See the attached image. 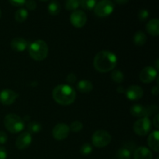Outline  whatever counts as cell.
I'll return each instance as SVG.
<instances>
[{"instance_id": "ba28073f", "label": "cell", "mask_w": 159, "mask_h": 159, "mask_svg": "<svg viewBox=\"0 0 159 159\" xmlns=\"http://www.w3.org/2000/svg\"><path fill=\"white\" fill-rule=\"evenodd\" d=\"M152 125V122L148 117L140 118L134 124L133 130L138 136H145L151 130Z\"/></svg>"}, {"instance_id": "1f68e13d", "label": "cell", "mask_w": 159, "mask_h": 159, "mask_svg": "<svg viewBox=\"0 0 159 159\" xmlns=\"http://www.w3.org/2000/svg\"><path fill=\"white\" fill-rule=\"evenodd\" d=\"M26 0H9L11 5L14 6H23L26 2Z\"/></svg>"}, {"instance_id": "484cf974", "label": "cell", "mask_w": 159, "mask_h": 159, "mask_svg": "<svg viewBox=\"0 0 159 159\" xmlns=\"http://www.w3.org/2000/svg\"><path fill=\"white\" fill-rule=\"evenodd\" d=\"M111 79L116 83H121L124 80V75L122 71L119 70H115L112 72Z\"/></svg>"}, {"instance_id": "7a4b0ae2", "label": "cell", "mask_w": 159, "mask_h": 159, "mask_svg": "<svg viewBox=\"0 0 159 159\" xmlns=\"http://www.w3.org/2000/svg\"><path fill=\"white\" fill-rule=\"evenodd\" d=\"M52 97L57 103L68 106L75 100V90L69 85H58L53 89Z\"/></svg>"}, {"instance_id": "52a82bcc", "label": "cell", "mask_w": 159, "mask_h": 159, "mask_svg": "<svg viewBox=\"0 0 159 159\" xmlns=\"http://www.w3.org/2000/svg\"><path fill=\"white\" fill-rule=\"evenodd\" d=\"M158 110V107L155 106L152 107H144L141 104H134L130 108V113L132 116L138 118L148 117L155 111Z\"/></svg>"}, {"instance_id": "5b68a950", "label": "cell", "mask_w": 159, "mask_h": 159, "mask_svg": "<svg viewBox=\"0 0 159 159\" xmlns=\"http://www.w3.org/2000/svg\"><path fill=\"white\" fill-rule=\"evenodd\" d=\"M112 137L110 134L104 130H98L95 132L92 137L93 144L96 148L107 147L111 142Z\"/></svg>"}, {"instance_id": "9c48e42d", "label": "cell", "mask_w": 159, "mask_h": 159, "mask_svg": "<svg viewBox=\"0 0 159 159\" xmlns=\"http://www.w3.org/2000/svg\"><path fill=\"white\" fill-rule=\"evenodd\" d=\"M87 21L86 14L82 10H75L70 16V22L75 28H82Z\"/></svg>"}, {"instance_id": "277c9868", "label": "cell", "mask_w": 159, "mask_h": 159, "mask_svg": "<svg viewBox=\"0 0 159 159\" xmlns=\"http://www.w3.org/2000/svg\"><path fill=\"white\" fill-rule=\"evenodd\" d=\"M3 123L6 130L12 134L20 133L24 128V123L22 118L14 113L6 115Z\"/></svg>"}, {"instance_id": "44dd1931", "label": "cell", "mask_w": 159, "mask_h": 159, "mask_svg": "<svg viewBox=\"0 0 159 159\" xmlns=\"http://www.w3.org/2000/svg\"><path fill=\"white\" fill-rule=\"evenodd\" d=\"M48 12L52 16H56L61 11V5L57 0H53L50 2L48 7Z\"/></svg>"}, {"instance_id": "7402d4cb", "label": "cell", "mask_w": 159, "mask_h": 159, "mask_svg": "<svg viewBox=\"0 0 159 159\" xmlns=\"http://www.w3.org/2000/svg\"><path fill=\"white\" fill-rule=\"evenodd\" d=\"M28 17V11L26 9H19L15 13V20L18 23H23Z\"/></svg>"}, {"instance_id": "8992f818", "label": "cell", "mask_w": 159, "mask_h": 159, "mask_svg": "<svg viewBox=\"0 0 159 159\" xmlns=\"http://www.w3.org/2000/svg\"><path fill=\"white\" fill-rule=\"evenodd\" d=\"M94 12L99 17H107L111 15L114 10V4L111 0H101L96 3Z\"/></svg>"}, {"instance_id": "d6986e66", "label": "cell", "mask_w": 159, "mask_h": 159, "mask_svg": "<svg viewBox=\"0 0 159 159\" xmlns=\"http://www.w3.org/2000/svg\"><path fill=\"white\" fill-rule=\"evenodd\" d=\"M77 89L81 93H89L93 89V85L90 81L82 79L77 84Z\"/></svg>"}, {"instance_id": "2e32d148", "label": "cell", "mask_w": 159, "mask_h": 159, "mask_svg": "<svg viewBox=\"0 0 159 159\" xmlns=\"http://www.w3.org/2000/svg\"><path fill=\"white\" fill-rule=\"evenodd\" d=\"M152 152L146 147H139L135 149L134 152V159H152Z\"/></svg>"}, {"instance_id": "ffe728a7", "label": "cell", "mask_w": 159, "mask_h": 159, "mask_svg": "<svg viewBox=\"0 0 159 159\" xmlns=\"http://www.w3.org/2000/svg\"><path fill=\"white\" fill-rule=\"evenodd\" d=\"M133 41L134 43L137 46H143L145 44L146 41H147V37L144 32L139 30L135 33L134 35Z\"/></svg>"}, {"instance_id": "74e56055", "label": "cell", "mask_w": 159, "mask_h": 159, "mask_svg": "<svg viewBox=\"0 0 159 159\" xmlns=\"http://www.w3.org/2000/svg\"><path fill=\"white\" fill-rule=\"evenodd\" d=\"M152 93L153 95H155V96H158V87L157 86H155V87H153V88H152Z\"/></svg>"}, {"instance_id": "e575fe53", "label": "cell", "mask_w": 159, "mask_h": 159, "mask_svg": "<svg viewBox=\"0 0 159 159\" xmlns=\"http://www.w3.org/2000/svg\"><path fill=\"white\" fill-rule=\"evenodd\" d=\"M7 158V152L4 148L0 147V159H6Z\"/></svg>"}, {"instance_id": "f35d334b", "label": "cell", "mask_w": 159, "mask_h": 159, "mask_svg": "<svg viewBox=\"0 0 159 159\" xmlns=\"http://www.w3.org/2000/svg\"><path fill=\"white\" fill-rule=\"evenodd\" d=\"M117 92L119 93H125V90H124V88H122V86H119L117 89H116Z\"/></svg>"}, {"instance_id": "f546056e", "label": "cell", "mask_w": 159, "mask_h": 159, "mask_svg": "<svg viewBox=\"0 0 159 159\" xmlns=\"http://www.w3.org/2000/svg\"><path fill=\"white\" fill-rule=\"evenodd\" d=\"M149 16V12L147 9H141L139 11V13H138V18L141 21L144 22L148 18Z\"/></svg>"}, {"instance_id": "60d3db41", "label": "cell", "mask_w": 159, "mask_h": 159, "mask_svg": "<svg viewBox=\"0 0 159 159\" xmlns=\"http://www.w3.org/2000/svg\"><path fill=\"white\" fill-rule=\"evenodd\" d=\"M40 1H43V2H44V1H48V0H40Z\"/></svg>"}, {"instance_id": "4dcf8cb0", "label": "cell", "mask_w": 159, "mask_h": 159, "mask_svg": "<svg viewBox=\"0 0 159 159\" xmlns=\"http://www.w3.org/2000/svg\"><path fill=\"white\" fill-rule=\"evenodd\" d=\"M25 6H26V9L30 11H33L37 8V2L34 0H27L25 2Z\"/></svg>"}, {"instance_id": "603a6c76", "label": "cell", "mask_w": 159, "mask_h": 159, "mask_svg": "<svg viewBox=\"0 0 159 159\" xmlns=\"http://www.w3.org/2000/svg\"><path fill=\"white\" fill-rule=\"evenodd\" d=\"M97 3V0H79V6L84 9L91 10L94 9Z\"/></svg>"}, {"instance_id": "9a60e30c", "label": "cell", "mask_w": 159, "mask_h": 159, "mask_svg": "<svg viewBox=\"0 0 159 159\" xmlns=\"http://www.w3.org/2000/svg\"><path fill=\"white\" fill-rule=\"evenodd\" d=\"M27 40H25L23 37H15L11 42V48L13 51L17 52L24 51L28 48Z\"/></svg>"}, {"instance_id": "836d02e7", "label": "cell", "mask_w": 159, "mask_h": 159, "mask_svg": "<svg viewBox=\"0 0 159 159\" xmlns=\"http://www.w3.org/2000/svg\"><path fill=\"white\" fill-rule=\"evenodd\" d=\"M8 136L4 131H0V144H4L7 142Z\"/></svg>"}, {"instance_id": "5bb4252c", "label": "cell", "mask_w": 159, "mask_h": 159, "mask_svg": "<svg viewBox=\"0 0 159 159\" xmlns=\"http://www.w3.org/2000/svg\"><path fill=\"white\" fill-rule=\"evenodd\" d=\"M127 99L131 101L139 100L144 95V90L141 86L137 85H130L125 91Z\"/></svg>"}, {"instance_id": "d590c367", "label": "cell", "mask_w": 159, "mask_h": 159, "mask_svg": "<svg viewBox=\"0 0 159 159\" xmlns=\"http://www.w3.org/2000/svg\"><path fill=\"white\" fill-rule=\"evenodd\" d=\"M159 115L157 114L155 117L153 118V125L155 126V127L156 129H158L159 127Z\"/></svg>"}, {"instance_id": "d6a6232c", "label": "cell", "mask_w": 159, "mask_h": 159, "mask_svg": "<svg viewBox=\"0 0 159 159\" xmlns=\"http://www.w3.org/2000/svg\"><path fill=\"white\" fill-rule=\"evenodd\" d=\"M66 80L67 82L70 84L75 83L76 81V75L74 73H70V74H68V75H67Z\"/></svg>"}, {"instance_id": "d4e9b609", "label": "cell", "mask_w": 159, "mask_h": 159, "mask_svg": "<svg viewBox=\"0 0 159 159\" xmlns=\"http://www.w3.org/2000/svg\"><path fill=\"white\" fill-rule=\"evenodd\" d=\"M28 132L30 134H35L38 133L41 130L42 126L41 124L39 122H37V121H33V122H30L29 124H28Z\"/></svg>"}, {"instance_id": "6da1fadb", "label": "cell", "mask_w": 159, "mask_h": 159, "mask_svg": "<svg viewBox=\"0 0 159 159\" xmlns=\"http://www.w3.org/2000/svg\"><path fill=\"white\" fill-rule=\"evenodd\" d=\"M117 64L116 54L108 51H102L96 54L93 60L95 69L101 73L109 72L114 69Z\"/></svg>"}, {"instance_id": "30bf717a", "label": "cell", "mask_w": 159, "mask_h": 159, "mask_svg": "<svg viewBox=\"0 0 159 159\" xmlns=\"http://www.w3.org/2000/svg\"><path fill=\"white\" fill-rule=\"evenodd\" d=\"M70 131L71 130H70L69 127L67 124H64V123H60L54 126V127L53 128V138L57 141H62L68 138Z\"/></svg>"}, {"instance_id": "3957f363", "label": "cell", "mask_w": 159, "mask_h": 159, "mask_svg": "<svg viewBox=\"0 0 159 159\" xmlns=\"http://www.w3.org/2000/svg\"><path fill=\"white\" fill-rule=\"evenodd\" d=\"M28 51L31 58L37 61H41L48 57V46L43 40H37L28 46Z\"/></svg>"}, {"instance_id": "83f0119b", "label": "cell", "mask_w": 159, "mask_h": 159, "mask_svg": "<svg viewBox=\"0 0 159 159\" xmlns=\"http://www.w3.org/2000/svg\"><path fill=\"white\" fill-rule=\"evenodd\" d=\"M69 128L70 130H71L72 132L78 133V132L81 131L82 130V128H83V124L80 121H74V122H72Z\"/></svg>"}, {"instance_id": "cb8c5ba5", "label": "cell", "mask_w": 159, "mask_h": 159, "mask_svg": "<svg viewBox=\"0 0 159 159\" xmlns=\"http://www.w3.org/2000/svg\"><path fill=\"white\" fill-rule=\"evenodd\" d=\"M118 159H131V152L128 148L123 147L117 152Z\"/></svg>"}, {"instance_id": "ac0fdd59", "label": "cell", "mask_w": 159, "mask_h": 159, "mask_svg": "<svg viewBox=\"0 0 159 159\" xmlns=\"http://www.w3.org/2000/svg\"><path fill=\"white\" fill-rule=\"evenodd\" d=\"M158 136L159 132L158 130L152 132L148 138V144L149 148L155 151V152H159V144H158Z\"/></svg>"}, {"instance_id": "7c38bea8", "label": "cell", "mask_w": 159, "mask_h": 159, "mask_svg": "<svg viewBox=\"0 0 159 159\" xmlns=\"http://www.w3.org/2000/svg\"><path fill=\"white\" fill-rule=\"evenodd\" d=\"M18 94L12 89H6L0 92V102L5 106L12 105L16 100Z\"/></svg>"}, {"instance_id": "ab89813d", "label": "cell", "mask_w": 159, "mask_h": 159, "mask_svg": "<svg viewBox=\"0 0 159 159\" xmlns=\"http://www.w3.org/2000/svg\"><path fill=\"white\" fill-rule=\"evenodd\" d=\"M1 16H2V12L1 10H0V18H1Z\"/></svg>"}, {"instance_id": "f1b7e54d", "label": "cell", "mask_w": 159, "mask_h": 159, "mask_svg": "<svg viewBox=\"0 0 159 159\" xmlns=\"http://www.w3.org/2000/svg\"><path fill=\"white\" fill-rule=\"evenodd\" d=\"M93 152V147L89 143H85L82 146L80 149V152L82 155H88Z\"/></svg>"}, {"instance_id": "b9f144b4", "label": "cell", "mask_w": 159, "mask_h": 159, "mask_svg": "<svg viewBox=\"0 0 159 159\" xmlns=\"http://www.w3.org/2000/svg\"><path fill=\"white\" fill-rule=\"evenodd\" d=\"M157 159H159V158H157Z\"/></svg>"}, {"instance_id": "8fae6325", "label": "cell", "mask_w": 159, "mask_h": 159, "mask_svg": "<svg viewBox=\"0 0 159 159\" xmlns=\"http://www.w3.org/2000/svg\"><path fill=\"white\" fill-rule=\"evenodd\" d=\"M157 70L154 67L148 66L143 68L140 73V80L143 83H151L157 77Z\"/></svg>"}, {"instance_id": "4316f807", "label": "cell", "mask_w": 159, "mask_h": 159, "mask_svg": "<svg viewBox=\"0 0 159 159\" xmlns=\"http://www.w3.org/2000/svg\"><path fill=\"white\" fill-rule=\"evenodd\" d=\"M79 6V0H66L65 8L69 11L77 10Z\"/></svg>"}, {"instance_id": "8d00e7d4", "label": "cell", "mask_w": 159, "mask_h": 159, "mask_svg": "<svg viewBox=\"0 0 159 159\" xmlns=\"http://www.w3.org/2000/svg\"><path fill=\"white\" fill-rule=\"evenodd\" d=\"M115 2L118 5H125L129 2V0H114Z\"/></svg>"}, {"instance_id": "e0dca14e", "label": "cell", "mask_w": 159, "mask_h": 159, "mask_svg": "<svg viewBox=\"0 0 159 159\" xmlns=\"http://www.w3.org/2000/svg\"><path fill=\"white\" fill-rule=\"evenodd\" d=\"M146 30L150 35L158 37L159 34V20L158 19H152L146 24Z\"/></svg>"}, {"instance_id": "4fadbf2b", "label": "cell", "mask_w": 159, "mask_h": 159, "mask_svg": "<svg viewBox=\"0 0 159 159\" xmlns=\"http://www.w3.org/2000/svg\"><path fill=\"white\" fill-rule=\"evenodd\" d=\"M32 142V135L29 132H23L17 137L16 146L19 150H24L30 145Z\"/></svg>"}]
</instances>
